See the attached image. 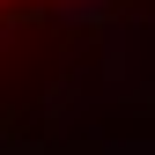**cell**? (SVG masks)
Returning <instances> with one entry per match:
<instances>
[{
  "label": "cell",
  "mask_w": 155,
  "mask_h": 155,
  "mask_svg": "<svg viewBox=\"0 0 155 155\" xmlns=\"http://www.w3.org/2000/svg\"><path fill=\"white\" fill-rule=\"evenodd\" d=\"M111 0H59V22H104Z\"/></svg>",
  "instance_id": "1"
}]
</instances>
